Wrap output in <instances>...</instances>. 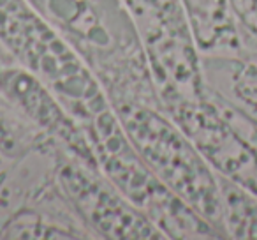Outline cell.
I'll return each instance as SVG.
<instances>
[{
    "label": "cell",
    "instance_id": "obj_1",
    "mask_svg": "<svg viewBox=\"0 0 257 240\" xmlns=\"http://www.w3.org/2000/svg\"><path fill=\"white\" fill-rule=\"evenodd\" d=\"M0 43L57 96L93 154L125 140L99 79L29 0H0Z\"/></svg>",
    "mask_w": 257,
    "mask_h": 240
},
{
    "label": "cell",
    "instance_id": "obj_2",
    "mask_svg": "<svg viewBox=\"0 0 257 240\" xmlns=\"http://www.w3.org/2000/svg\"><path fill=\"white\" fill-rule=\"evenodd\" d=\"M99 79L111 106L161 104L143 43L123 0H29Z\"/></svg>",
    "mask_w": 257,
    "mask_h": 240
},
{
    "label": "cell",
    "instance_id": "obj_3",
    "mask_svg": "<svg viewBox=\"0 0 257 240\" xmlns=\"http://www.w3.org/2000/svg\"><path fill=\"white\" fill-rule=\"evenodd\" d=\"M113 110L127 140L150 172L227 238L217 172L164 108L121 103L114 104Z\"/></svg>",
    "mask_w": 257,
    "mask_h": 240
},
{
    "label": "cell",
    "instance_id": "obj_4",
    "mask_svg": "<svg viewBox=\"0 0 257 240\" xmlns=\"http://www.w3.org/2000/svg\"><path fill=\"white\" fill-rule=\"evenodd\" d=\"M143 43L162 108L206 96L201 51L183 0H123Z\"/></svg>",
    "mask_w": 257,
    "mask_h": 240
},
{
    "label": "cell",
    "instance_id": "obj_5",
    "mask_svg": "<svg viewBox=\"0 0 257 240\" xmlns=\"http://www.w3.org/2000/svg\"><path fill=\"white\" fill-rule=\"evenodd\" d=\"M53 170L60 191L93 238L162 240V229L97 166L55 145Z\"/></svg>",
    "mask_w": 257,
    "mask_h": 240
},
{
    "label": "cell",
    "instance_id": "obj_6",
    "mask_svg": "<svg viewBox=\"0 0 257 240\" xmlns=\"http://www.w3.org/2000/svg\"><path fill=\"white\" fill-rule=\"evenodd\" d=\"M0 96L27 122L79 159L97 166L83 129L53 92L0 43Z\"/></svg>",
    "mask_w": 257,
    "mask_h": 240
},
{
    "label": "cell",
    "instance_id": "obj_7",
    "mask_svg": "<svg viewBox=\"0 0 257 240\" xmlns=\"http://www.w3.org/2000/svg\"><path fill=\"white\" fill-rule=\"evenodd\" d=\"M208 89L257 127V62L243 57L201 55Z\"/></svg>",
    "mask_w": 257,
    "mask_h": 240
},
{
    "label": "cell",
    "instance_id": "obj_8",
    "mask_svg": "<svg viewBox=\"0 0 257 240\" xmlns=\"http://www.w3.org/2000/svg\"><path fill=\"white\" fill-rule=\"evenodd\" d=\"M217 175L227 238H257V194L218 172Z\"/></svg>",
    "mask_w": 257,
    "mask_h": 240
},
{
    "label": "cell",
    "instance_id": "obj_9",
    "mask_svg": "<svg viewBox=\"0 0 257 240\" xmlns=\"http://www.w3.org/2000/svg\"><path fill=\"white\" fill-rule=\"evenodd\" d=\"M51 141L0 96V159L6 163L22 161L32 152L50 147Z\"/></svg>",
    "mask_w": 257,
    "mask_h": 240
},
{
    "label": "cell",
    "instance_id": "obj_10",
    "mask_svg": "<svg viewBox=\"0 0 257 240\" xmlns=\"http://www.w3.org/2000/svg\"><path fill=\"white\" fill-rule=\"evenodd\" d=\"M239 30L257 39V0H227Z\"/></svg>",
    "mask_w": 257,
    "mask_h": 240
},
{
    "label": "cell",
    "instance_id": "obj_11",
    "mask_svg": "<svg viewBox=\"0 0 257 240\" xmlns=\"http://www.w3.org/2000/svg\"><path fill=\"white\" fill-rule=\"evenodd\" d=\"M243 138L252 143V159H250L246 168L243 170L241 175H239L234 182L241 184L243 187H246V189L252 191L253 194H257V127H252Z\"/></svg>",
    "mask_w": 257,
    "mask_h": 240
}]
</instances>
